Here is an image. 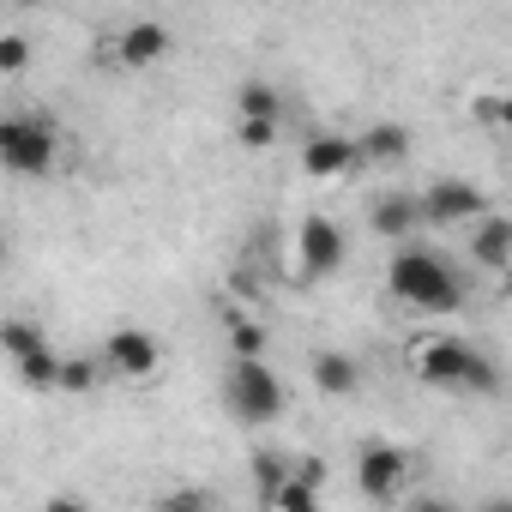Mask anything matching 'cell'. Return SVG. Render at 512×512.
Listing matches in <instances>:
<instances>
[{"label": "cell", "mask_w": 512, "mask_h": 512, "mask_svg": "<svg viewBox=\"0 0 512 512\" xmlns=\"http://www.w3.org/2000/svg\"><path fill=\"white\" fill-rule=\"evenodd\" d=\"M386 290H392L404 308H416V314H452V308L464 302L458 272L440 260L434 247H422V241H404V247L392 253V266H386Z\"/></svg>", "instance_id": "obj_1"}, {"label": "cell", "mask_w": 512, "mask_h": 512, "mask_svg": "<svg viewBox=\"0 0 512 512\" xmlns=\"http://www.w3.org/2000/svg\"><path fill=\"white\" fill-rule=\"evenodd\" d=\"M410 368H416L422 386H440V392H476V398L500 392V368H494L476 344H464V338H452V332L422 338V344L410 350Z\"/></svg>", "instance_id": "obj_2"}, {"label": "cell", "mask_w": 512, "mask_h": 512, "mask_svg": "<svg viewBox=\"0 0 512 512\" xmlns=\"http://www.w3.org/2000/svg\"><path fill=\"white\" fill-rule=\"evenodd\" d=\"M223 404H229V416L247 422V428H272V422L284 416L290 392H284V380H278L272 362H229V374H223Z\"/></svg>", "instance_id": "obj_3"}, {"label": "cell", "mask_w": 512, "mask_h": 512, "mask_svg": "<svg viewBox=\"0 0 512 512\" xmlns=\"http://www.w3.org/2000/svg\"><path fill=\"white\" fill-rule=\"evenodd\" d=\"M55 151H61V133L49 115H31V109H13L0 115V169L7 175H49L55 169Z\"/></svg>", "instance_id": "obj_4"}, {"label": "cell", "mask_w": 512, "mask_h": 512, "mask_svg": "<svg viewBox=\"0 0 512 512\" xmlns=\"http://www.w3.org/2000/svg\"><path fill=\"white\" fill-rule=\"evenodd\" d=\"M404 482H410V452H404V446L368 440V446L356 452V488H362L368 500H398Z\"/></svg>", "instance_id": "obj_5"}, {"label": "cell", "mask_w": 512, "mask_h": 512, "mask_svg": "<svg viewBox=\"0 0 512 512\" xmlns=\"http://www.w3.org/2000/svg\"><path fill=\"white\" fill-rule=\"evenodd\" d=\"M416 205H422V223H470V217L488 211V193H482L476 181L440 175V181H428V187L416 193Z\"/></svg>", "instance_id": "obj_6"}, {"label": "cell", "mask_w": 512, "mask_h": 512, "mask_svg": "<svg viewBox=\"0 0 512 512\" xmlns=\"http://www.w3.org/2000/svg\"><path fill=\"white\" fill-rule=\"evenodd\" d=\"M157 362H163V350H157V338L139 332V326H115V332L103 338V368L121 374V380H151Z\"/></svg>", "instance_id": "obj_7"}, {"label": "cell", "mask_w": 512, "mask_h": 512, "mask_svg": "<svg viewBox=\"0 0 512 512\" xmlns=\"http://www.w3.org/2000/svg\"><path fill=\"white\" fill-rule=\"evenodd\" d=\"M296 260H302L308 278H332L344 266V229L332 217H320V211L302 217V229H296Z\"/></svg>", "instance_id": "obj_8"}, {"label": "cell", "mask_w": 512, "mask_h": 512, "mask_svg": "<svg viewBox=\"0 0 512 512\" xmlns=\"http://www.w3.org/2000/svg\"><path fill=\"white\" fill-rule=\"evenodd\" d=\"M368 229L374 235H386V241H410L416 229H422V205H416V193H374V205H368Z\"/></svg>", "instance_id": "obj_9"}, {"label": "cell", "mask_w": 512, "mask_h": 512, "mask_svg": "<svg viewBox=\"0 0 512 512\" xmlns=\"http://www.w3.org/2000/svg\"><path fill=\"white\" fill-rule=\"evenodd\" d=\"M302 169L314 175V181H332V175H350L356 169V139L350 133H314L308 145H302Z\"/></svg>", "instance_id": "obj_10"}, {"label": "cell", "mask_w": 512, "mask_h": 512, "mask_svg": "<svg viewBox=\"0 0 512 512\" xmlns=\"http://www.w3.org/2000/svg\"><path fill=\"white\" fill-rule=\"evenodd\" d=\"M470 260L482 272H506L512 266V223L500 211H482L476 217V229H470Z\"/></svg>", "instance_id": "obj_11"}, {"label": "cell", "mask_w": 512, "mask_h": 512, "mask_svg": "<svg viewBox=\"0 0 512 512\" xmlns=\"http://www.w3.org/2000/svg\"><path fill=\"white\" fill-rule=\"evenodd\" d=\"M169 49H175V37H169L163 19H133V25L115 37V55H121L127 67H151V61H163Z\"/></svg>", "instance_id": "obj_12"}, {"label": "cell", "mask_w": 512, "mask_h": 512, "mask_svg": "<svg viewBox=\"0 0 512 512\" xmlns=\"http://www.w3.org/2000/svg\"><path fill=\"white\" fill-rule=\"evenodd\" d=\"M410 145H416V139H410L404 121H374V127L356 139V163H362V157H368V163H404Z\"/></svg>", "instance_id": "obj_13"}, {"label": "cell", "mask_w": 512, "mask_h": 512, "mask_svg": "<svg viewBox=\"0 0 512 512\" xmlns=\"http://www.w3.org/2000/svg\"><path fill=\"white\" fill-rule=\"evenodd\" d=\"M308 374H314V386H320L326 398H350V392L362 386V362L344 356V350H320V356L308 362Z\"/></svg>", "instance_id": "obj_14"}, {"label": "cell", "mask_w": 512, "mask_h": 512, "mask_svg": "<svg viewBox=\"0 0 512 512\" xmlns=\"http://www.w3.org/2000/svg\"><path fill=\"white\" fill-rule=\"evenodd\" d=\"M290 464H296V458H284V452H272V446H260V452L247 458V470H253V494H260L266 512H272V494L290 482Z\"/></svg>", "instance_id": "obj_15"}, {"label": "cell", "mask_w": 512, "mask_h": 512, "mask_svg": "<svg viewBox=\"0 0 512 512\" xmlns=\"http://www.w3.org/2000/svg\"><path fill=\"white\" fill-rule=\"evenodd\" d=\"M235 109H241V121H284V97H278V85H266V79H247V85L235 91Z\"/></svg>", "instance_id": "obj_16"}, {"label": "cell", "mask_w": 512, "mask_h": 512, "mask_svg": "<svg viewBox=\"0 0 512 512\" xmlns=\"http://www.w3.org/2000/svg\"><path fill=\"white\" fill-rule=\"evenodd\" d=\"M19 380L31 386V392H55L61 386V356L43 344V350H31V356H19Z\"/></svg>", "instance_id": "obj_17"}, {"label": "cell", "mask_w": 512, "mask_h": 512, "mask_svg": "<svg viewBox=\"0 0 512 512\" xmlns=\"http://www.w3.org/2000/svg\"><path fill=\"white\" fill-rule=\"evenodd\" d=\"M229 350H235V362H266V326L260 320H229Z\"/></svg>", "instance_id": "obj_18"}, {"label": "cell", "mask_w": 512, "mask_h": 512, "mask_svg": "<svg viewBox=\"0 0 512 512\" xmlns=\"http://www.w3.org/2000/svg\"><path fill=\"white\" fill-rule=\"evenodd\" d=\"M43 344H49V338H43L31 320H0V350H7L13 362H19V356H31V350H43Z\"/></svg>", "instance_id": "obj_19"}, {"label": "cell", "mask_w": 512, "mask_h": 512, "mask_svg": "<svg viewBox=\"0 0 512 512\" xmlns=\"http://www.w3.org/2000/svg\"><path fill=\"white\" fill-rule=\"evenodd\" d=\"M157 512H223V506H217V494H211V488H199V482H187V488H175V494H163V500H157Z\"/></svg>", "instance_id": "obj_20"}, {"label": "cell", "mask_w": 512, "mask_h": 512, "mask_svg": "<svg viewBox=\"0 0 512 512\" xmlns=\"http://www.w3.org/2000/svg\"><path fill=\"white\" fill-rule=\"evenodd\" d=\"M272 512H320V488H308V482H284L278 494H272Z\"/></svg>", "instance_id": "obj_21"}, {"label": "cell", "mask_w": 512, "mask_h": 512, "mask_svg": "<svg viewBox=\"0 0 512 512\" xmlns=\"http://www.w3.org/2000/svg\"><path fill=\"white\" fill-rule=\"evenodd\" d=\"M55 392H97V362L61 356V386H55Z\"/></svg>", "instance_id": "obj_22"}, {"label": "cell", "mask_w": 512, "mask_h": 512, "mask_svg": "<svg viewBox=\"0 0 512 512\" xmlns=\"http://www.w3.org/2000/svg\"><path fill=\"white\" fill-rule=\"evenodd\" d=\"M0 73H31V37H19V31H7L0 37Z\"/></svg>", "instance_id": "obj_23"}, {"label": "cell", "mask_w": 512, "mask_h": 512, "mask_svg": "<svg viewBox=\"0 0 512 512\" xmlns=\"http://www.w3.org/2000/svg\"><path fill=\"white\" fill-rule=\"evenodd\" d=\"M247 151H266V145H278V121H241V133H235Z\"/></svg>", "instance_id": "obj_24"}, {"label": "cell", "mask_w": 512, "mask_h": 512, "mask_svg": "<svg viewBox=\"0 0 512 512\" xmlns=\"http://www.w3.org/2000/svg\"><path fill=\"white\" fill-rule=\"evenodd\" d=\"M476 115H482L488 127H500V121H506V97H500V91H488V97L476 103Z\"/></svg>", "instance_id": "obj_25"}, {"label": "cell", "mask_w": 512, "mask_h": 512, "mask_svg": "<svg viewBox=\"0 0 512 512\" xmlns=\"http://www.w3.org/2000/svg\"><path fill=\"white\" fill-rule=\"evenodd\" d=\"M410 512H458V506H452L446 494H416V500H410Z\"/></svg>", "instance_id": "obj_26"}, {"label": "cell", "mask_w": 512, "mask_h": 512, "mask_svg": "<svg viewBox=\"0 0 512 512\" xmlns=\"http://www.w3.org/2000/svg\"><path fill=\"white\" fill-rule=\"evenodd\" d=\"M43 512H91V506H85L79 494H49V506H43Z\"/></svg>", "instance_id": "obj_27"}, {"label": "cell", "mask_w": 512, "mask_h": 512, "mask_svg": "<svg viewBox=\"0 0 512 512\" xmlns=\"http://www.w3.org/2000/svg\"><path fill=\"white\" fill-rule=\"evenodd\" d=\"M482 512H512V500H506V494H494V500H482Z\"/></svg>", "instance_id": "obj_28"}, {"label": "cell", "mask_w": 512, "mask_h": 512, "mask_svg": "<svg viewBox=\"0 0 512 512\" xmlns=\"http://www.w3.org/2000/svg\"><path fill=\"white\" fill-rule=\"evenodd\" d=\"M0 266H7V235H0Z\"/></svg>", "instance_id": "obj_29"}]
</instances>
